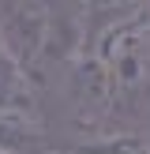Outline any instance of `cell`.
I'll list each match as a JSON object with an SVG mask.
<instances>
[{"mask_svg": "<svg viewBox=\"0 0 150 154\" xmlns=\"http://www.w3.org/2000/svg\"><path fill=\"white\" fill-rule=\"evenodd\" d=\"M49 0H0V45L34 79L45 64Z\"/></svg>", "mask_w": 150, "mask_h": 154, "instance_id": "obj_1", "label": "cell"}, {"mask_svg": "<svg viewBox=\"0 0 150 154\" xmlns=\"http://www.w3.org/2000/svg\"><path fill=\"white\" fill-rule=\"evenodd\" d=\"M71 113L82 128H101L105 120L116 117V98L124 94L112 72L94 57V53H79L71 60Z\"/></svg>", "mask_w": 150, "mask_h": 154, "instance_id": "obj_2", "label": "cell"}, {"mask_svg": "<svg viewBox=\"0 0 150 154\" xmlns=\"http://www.w3.org/2000/svg\"><path fill=\"white\" fill-rule=\"evenodd\" d=\"M0 113H26V117H41L38 113V90L34 79L0 49Z\"/></svg>", "mask_w": 150, "mask_h": 154, "instance_id": "obj_3", "label": "cell"}, {"mask_svg": "<svg viewBox=\"0 0 150 154\" xmlns=\"http://www.w3.org/2000/svg\"><path fill=\"white\" fill-rule=\"evenodd\" d=\"M41 143V117L0 113V154H34Z\"/></svg>", "mask_w": 150, "mask_h": 154, "instance_id": "obj_4", "label": "cell"}, {"mask_svg": "<svg viewBox=\"0 0 150 154\" xmlns=\"http://www.w3.org/2000/svg\"><path fill=\"white\" fill-rule=\"evenodd\" d=\"M71 154H150V139L139 132H105L68 147Z\"/></svg>", "mask_w": 150, "mask_h": 154, "instance_id": "obj_5", "label": "cell"}, {"mask_svg": "<svg viewBox=\"0 0 150 154\" xmlns=\"http://www.w3.org/2000/svg\"><path fill=\"white\" fill-rule=\"evenodd\" d=\"M82 4H86V11H90V15H94V11H112V19H116V15L131 11V8L146 4V0H82Z\"/></svg>", "mask_w": 150, "mask_h": 154, "instance_id": "obj_6", "label": "cell"}, {"mask_svg": "<svg viewBox=\"0 0 150 154\" xmlns=\"http://www.w3.org/2000/svg\"><path fill=\"white\" fill-rule=\"evenodd\" d=\"M142 87H150V49H146V72H142Z\"/></svg>", "mask_w": 150, "mask_h": 154, "instance_id": "obj_7", "label": "cell"}, {"mask_svg": "<svg viewBox=\"0 0 150 154\" xmlns=\"http://www.w3.org/2000/svg\"><path fill=\"white\" fill-rule=\"evenodd\" d=\"M49 154H71V150H49Z\"/></svg>", "mask_w": 150, "mask_h": 154, "instance_id": "obj_8", "label": "cell"}, {"mask_svg": "<svg viewBox=\"0 0 150 154\" xmlns=\"http://www.w3.org/2000/svg\"><path fill=\"white\" fill-rule=\"evenodd\" d=\"M0 49H4V45H0Z\"/></svg>", "mask_w": 150, "mask_h": 154, "instance_id": "obj_9", "label": "cell"}]
</instances>
